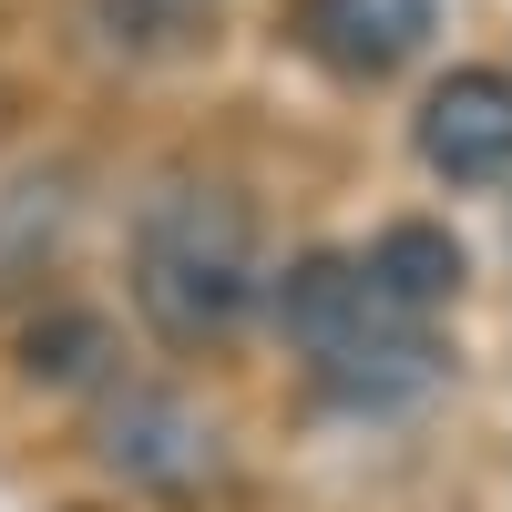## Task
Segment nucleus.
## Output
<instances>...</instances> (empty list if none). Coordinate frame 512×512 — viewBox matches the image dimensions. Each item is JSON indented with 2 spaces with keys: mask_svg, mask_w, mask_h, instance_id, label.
<instances>
[{
  "mask_svg": "<svg viewBox=\"0 0 512 512\" xmlns=\"http://www.w3.org/2000/svg\"><path fill=\"white\" fill-rule=\"evenodd\" d=\"M256 328L287 349L297 390L349 431H410L461 390V328L390 308L349 246H287L267 267Z\"/></svg>",
  "mask_w": 512,
  "mask_h": 512,
  "instance_id": "nucleus-1",
  "label": "nucleus"
},
{
  "mask_svg": "<svg viewBox=\"0 0 512 512\" xmlns=\"http://www.w3.org/2000/svg\"><path fill=\"white\" fill-rule=\"evenodd\" d=\"M82 41L113 52L123 72L195 62L205 41H216V0H82Z\"/></svg>",
  "mask_w": 512,
  "mask_h": 512,
  "instance_id": "nucleus-8",
  "label": "nucleus"
},
{
  "mask_svg": "<svg viewBox=\"0 0 512 512\" xmlns=\"http://www.w3.org/2000/svg\"><path fill=\"white\" fill-rule=\"evenodd\" d=\"M359 277L379 287V297H390V308H410V318H461V308H472V236H461L451 216H379L359 246Z\"/></svg>",
  "mask_w": 512,
  "mask_h": 512,
  "instance_id": "nucleus-6",
  "label": "nucleus"
},
{
  "mask_svg": "<svg viewBox=\"0 0 512 512\" xmlns=\"http://www.w3.org/2000/svg\"><path fill=\"white\" fill-rule=\"evenodd\" d=\"M441 21H451V0H287L277 41L328 93H390L400 72L431 62Z\"/></svg>",
  "mask_w": 512,
  "mask_h": 512,
  "instance_id": "nucleus-5",
  "label": "nucleus"
},
{
  "mask_svg": "<svg viewBox=\"0 0 512 512\" xmlns=\"http://www.w3.org/2000/svg\"><path fill=\"white\" fill-rule=\"evenodd\" d=\"M82 472H93L113 502H144V512H195L236 482V431L226 410L175 369H123L82 400Z\"/></svg>",
  "mask_w": 512,
  "mask_h": 512,
  "instance_id": "nucleus-3",
  "label": "nucleus"
},
{
  "mask_svg": "<svg viewBox=\"0 0 512 512\" xmlns=\"http://www.w3.org/2000/svg\"><path fill=\"white\" fill-rule=\"evenodd\" d=\"M72 216H82V195H72L62 164L11 175V185H0V277H41V267H62Z\"/></svg>",
  "mask_w": 512,
  "mask_h": 512,
  "instance_id": "nucleus-9",
  "label": "nucleus"
},
{
  "mask_svg": "<svg viewBox=\"0 0 512 512\" xmlns=\"http://www.w3.org/2000/svg\"><path fill=\"white\" fill-rule=\"evenodd\" d=\"M410 164L451 205L512 195V62L461 52V62H441L431 82H420V103H410Z\"/></svg>",
  "mask_w": 512,
  "mask_h": 512,
  "instance_id": "nucleus-4",
  "label": "nucleus"
},
{
  "mask_svg": "<svg viewBox=\"0 0 512 512\" xmlns=\"http://www.w3.org/2000/svg\"><path fill=\"white\" fill-rule=\"evenodd\" d=\"M267 267H277L267 205L236 175H205V164L154 175L123 216V308L164 359L246 349L256 308H267Z\"/></svg>",
  "mask_w": 512,
  "mask_h": 512,
  "instance_id": "nucleus-2",
  "label": "nucleus"
},
{
  "mask_svg": "<svg viewBox=\"0 0 512 512\" xmlns=\"http://www.w3.org/2000/svg\"><path fill=\"white\" fill-rule=\"evenodd\" d=\"M11 359H21V390H41V400H93L103 379H123L134 359H123V328L93 308V297H41V308L21 318V338H11Z\"/></svg>",
  "mask_w": 512,
  "mask_h": 512,
  "instance_id": "nucleus-7",
  "label": "nucleus"
}]
</instances>
